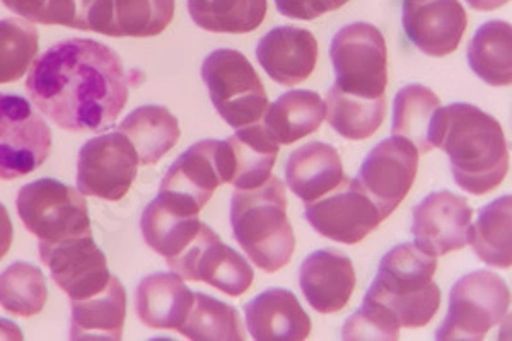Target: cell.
<instances>
[{
	"instance_id": "6da1fadb",
	"label": "cell",
	"mask_w": 512,
	"mask_h": 341,
	"mask_svg": "<svg viewBox=\"0 0 512 341\" xmlns=\"http://www.w3.org/2000/svg\"><path fill=\"white\" fill-rule=\"evenodd\" d=\"M31 103L69 132H99L117 122L128 101V79L113 48L70 38L48 48L26 81Z\"/></svg>"
},
{
	"instance_id": "7a4b0ae2",
	"label": "cell",
	"mask_w": 512,
	"mask_h": 341,
	"mask_svg": "<svg viewBox=\"0 0 512 341\" xmlns=\"http://www.w3.org/2000/svg\"><path fill=\"white\" fill-rule=\"evenodd\" d=\"M443 151L461 190L482 197L501 185L509 171V145L501 123L468 103L446 108Z\"/></svg>"
},
{
	"instance_id": "3957f363",
	"label": "cell",
	"mask_w": 512,
	"mask_h": 341,
	"mask_svg": "<svg viewBox=\"0 0 512 341\" xmlns=\"http://www.w3.org/2000/svg\"><path fill=\"white\" fill-rule=\"evenodd\" d=\"M436 270L437 256L415 243L398 244L379 261L378 275L364 299L383 307L400 328H422L441 306V289L434 282Z\"/></svg>"
},
{
	"instance_id": "277c9868",
	"label": "cell",
	"mask_w": 512,
	"mask_h": 341,
	"mask_svg": "<svg viewBox=\"0 0 512 341\" xmlns=\"http://www.w3.org/2000/svg\"><path fill=\"white\" fill-rule=\"evenodd\" d=\"M233 236L246 256L265 273L282 270L296 249L287 217L286 186L270 176L262 186L234 191L231 200Z\"/></svg>"
},
{
	"instance_id": "5b68a950",
	"label": "cell",
	"mask_w": 512,
	"mask_h": 341,
	"mask_svg": "<svg viewBox=\"0 0 512 341\" xmlns=\"http://www.w3.org/2000/svg\"><path fill=\"white\" fill-rule=\"evenodd\" d=\"M202 79L212 105L229 127H248L265 115V86L250 60L238 50L221 48L210 53L202 64Z\"/></svg>"
},
{
	"instance_id": "8992f818",
	"label": "cell",
	"mask_w": 512,
	"mask_h": 341,
	"mask_svg": "<svg viewBox=\"0 0 512 341\" xmlns=\"http://www.w3.org/2000/svg\"><path fill=\"white\" fill-rule=\"evenodd\" d=\"M511 290L497 273L478 270L461 277L449 294L448 316L436 331L439 341H480L504 323Z\"/></svg>"
},
{
	"instance_id": "52a82bcc",
	"label": "cell",
	"mask_w": 512,
	"mask_h": 341,
	"mask_svg": "<svg viewBox=\"0 0 512 341\" xmlns=\"http://www.w3.org/2000/svg\"><path fill=\"white\" fill-rule=\"evenodd\" d=\"M16 207L24 227L43 243H62L93 234L84 195L52 178L24 185Z\"/></svg>"
},
{
	"instance_id": "ba28073f",
	"label": "cell",
	"mask_w": 512,
	"mask_h": 341,
	"mask_svg": "<svg viewBox=\"0 0 512 341\" xmlns=\"http://www.w3.org/2000/svg\"><path fill=\"white\" fill-rule=\"evenodd\" d=\"M335 87L357 98H384L388 86V48L383 33L369 23L347 24L330 45Z\"/></svg>"
},
{
	"instance_id": "9c48e42d",
	"label": "cell",
	"mask_w": 512,
	"mask_h": 341,
	"mask_svg": "<svg viewBox=\"0 0 512 341\" xmlns=\"http://www.w3.org/2000/svg\"><path fill=\"white\" fill-rule=\"evenodd\" d=\"M52 151V130L28 99L0 94V180L24 178Z\"/></svg>"
},
{
	"instance_id": "30bf717a",
	"label": "cell",
	"mask_w": 512,
	"mask_h": 341,
	"mask_svg": "<svg viewBox=\"0 0 512 341\" xmlns=\"http://www.w3.org/2000/svg\"><path fill=\"white\" fill-rule=\"evenodd\" d=\"M139 164V154L122 132L103 133L82 145L77 190L84 197L118 202L137 178Z\"/></svg>"
},
{
	"instance_id": "8fae6325",
	"label": "cell",
	"mask_w": 512,
	"mask_h": 341,
	"mask_svg": "<svg viewBox=\"0 0 512 341\" xmlns=\"http://www.w3.org/2000/svg\"><path fill=\"white\" fill-rule=\"evenodd\" d=\"M168 266L190 282H205L229 297L250 290L255 272L238 251L222 243L212 227L202 222L197 236Z\"/></svg>"
},
{
	"instance_id": "7c38bea8",
	"label": "cell",
	"mask_w": 512,
	"mask_h": 341,
	"mask_svg": "<svg viewBox=\"0 0 512 341\" xmlns=\"http://www.w3.org/2000/svg\"><path fill=\"white\" fill-rule=\"evenodd\" d=\"M419 154L412 142L393 135L379 142L362 162L357 185L388 219L405 200L419 171Z\"/></svg>"
},
{
	"instance_id": "4fadbf2b",
	"label": "cell",
	"mask_w": 512,
	"mask_h": 341,
	"mask_svg": "<svg viewBox=\"0 0 512 341\" xmlns=\"http://www.w3.org/2000/svg\"><path fill=\"white\" fill-rule=\"evenodd\" d=\"M304 217L320 236L349 246L361 243L384 220L355 178H345L325 197L306 203Z\"/></svg>"
},
{
	"instance_id": "5bb4252c",
	"label": "cell",
	"mask_w": 512,
	"mask_h": 341,
	"mask_svg": "<svg viewBox=\"0 0 512 341\" xmlns=\"http://www.w3.org/2000/svg\"><path fill=\"white\" fill-rule=\"evenodd\" d=\"M38 249L53 282L69 295L70 301L98 294L110 282L111 273L105 253L98 248L93 234L62 243L40 241Z\"/></svg>"
},
{
	"instance_id": "9a60e30c",
	"label": "cell",
	"mask_w": 512,
	"mask_h": 341,
	"mask_svg": "<svg viewBox=\"0 0 512 341\" xmlns=\"http://www.w3.org/2000/svg\"><path fill=\"white\" fill-rule=\"evenodd\" d=\"M217 140H200L164 174L158 197L180 214L198 215L222 185L216 162Z\"/></svg>"
},
{
	"instance_id": "2e32d148",
	"label": "cell",
	"mask_w": 512,
	"mask_h": 341,
	"mask_svg": "<svg viewBox=\"0 0 512 341\" xmlns=\"http://www.w3.org/2000/svg\"><path fill=\"white\" fill-rule=\"evenodd\" d=\"M472 219L473 210L465 197L448 190L431 193L414 209L415 244L434 256L463 249L470 239Z\"/></svg>"
},
{
	"instance_id": "e0dca14e",
	"label": "cell",
	"mask_w": 512,
	"mask_h": 341,
	"mask_svg": "<svg viewBox=\"0 0 512 341\" xmlns=\"http://www.w3.org/2000/svg\"><path fill=\"white\" fill-rule=\"evenodd\" d=\"M279 144L263 125H248L227 140H217V171L222 183L238 190L262 186L272 176Z\"/></svg>"
},
{
	"instance_id": "ac0fdd59",
	"label": "cell",
	"mask_w": 512,
	"mask_h": 341,
	"mask_svg": "<svg viewBox=\"0 0 512 341\" xmlns=\"http://www.w3.org/2000/svg\"><path fill=\"white\" fill-rule=\"evenodd\" d=\"M402 23L420 52L446 57L460 47L468 18L460 0H405Z\"/></svg>"
},
{
	"instance_id": "d6986e66",
	"label": "cell",
	"mask_w": 512,
	"mask_h": 341,
	"mask_svg": "<svg viewBox=\"0 0 512 341\" xmlns=\"http://www.w3.org/2000/svg\"><path fill=\"white\" fill-rule=\"evenodd\" d=\"M175 18V0H93L88 31L113 38H151Z\"/></svg>"
},
{
	"instance_id": "ffe728a7",
	"label": "cell",
	"mask_w": 512,
	"mask_h": 341,
	"mask_svg": "<svg viewBox=\"0 0 512 341\" xmlns=\"http://www.w3.org/2000/svg\"><path fill=\"white\" fill-rule=\"evenodd\" d=\"M256 58L272 81L296 86L316 69L318 41L308 29L277 26L258 43Z\"/></svg>"
},
{
	"instance_id": "44dd1931",
	"label": "cell",
	"mask_w": 512,
	"mask_h": 341,
	"mask_svg": "<svg viewBox=\"0 0 512 341\" xmlns=\"http://www.w3.org/2000/svg\"><path fill=\"white\" fill-rule=\"evenodd\" d=\"M355 282L352 260L337 249H318L299 270L304 297L320 314L342 311L354 294Z\"/></svg>"
},
{
	"instance_id": "7402d4cb",
	"label": "cell",
	"mask_w": 512,
	"mask_h": 341,
	"mask_svg": "<svg viewBox=\"0 0 512 341\" xmlns=\"http://www.w3.org/2000/svg\"><path fill=\"white\" fill-rule=\"evenodd\" d=\"M446 130V108L429 87L410 84L398 91L393 105L391 133L415 145L417 151L441 147Z\"/></svg>"
},
{
	"instance_id": "603a6c76",
	"label": "cell",
	"mask_w": 512,
	"mask_h": 341,
	"mask_svg": "<svg viewBox=\"0 0 512 341\" xmlns=\"http://www.w3.org/2000/svg\"><path fill=\"white\" fill-rule=\"evenodd\" d=\"M246 328L258 341H301L311 333V319L291 290L268 289L245 306Z\"/></svg>"
},
{
	"instance_id": "cb8c5ba5",
	"label": "cell",
	"mask_w": 512,
	"mask_h": 341,
	"mask_svg": "<svg viewBox=\"0 0 512 341\" xmlns=\"http://www.w3.org/2000/svg\"><path fill=\"white\" fill-rule=\"evenodd\" d=\"M287 186L304 202H315L342 185L344 166L337 149L325 142H309L287 159Z\"/></svg>"
},
{
	"instance_id": "d4e9b609",
	"label": "cell",
	"mask_w": 512,
	"mask_h": 341,
	"mask_svg": "<svg viewBox=\"0 0 512 341\" xmlns=\"http://www.w3.org/2000/svg\"><path fill=\"white\" fill-rule=\"evenodd\" d=\"M192 302V290L176 273H152L135 290L137 316L152 330L178 331Z\"/></svg>"
},
{
	"instance_id": "484cf974",
	"label": "cell",
	"mask_w": 512,
	"mask_h": 341,
	"mask_svg": "<svg viewBox=\"0 0 512 341\" xmlns=\"http://www.w3.org/2000/svg\"><path fill=\"white\" fill-rule=\"evenodd\" d=\"M127 318V292L122 282L111 275L110 282L98 294L72 301L70 338H105L118 341L122 338Z\"/></svg>"
},
{
	"instance_id": "4316f807",
	"label": "cell",
	"mask_w": 512,
	"mask_h": 341,
	"mask_svg": "<svg viewBox=\"0 0 512 341\" xmlns=\"http://www.w3.org/2000/svg\"><path fill=\"white\" fill-rule=\"evenodd\" d=\"M118 132L127 137L139 154L142 166H154L180 140V122L166 106L146 105L132 111Z\"/></svg>"
},
{
	"instance_id": "83f0119b",
	"label": "cell",
	"mask_w": 512,
	"mask_h": 341,
	"mask_svg": "<svg viewBox=\"0 0 512 341\" xmlns=\"http://www.w3.org/2000/svg\"><path fill=\"white\" fill-rule=\"evenodd\" d=\"M326 106L315 91H289L265 111L263 127L279 145H291L321 127Z\"/></svg>"
},
{
	"instance_id": "f1b7e54d",
	"label": "cell",
	"mask_w": 512,
	"mask_h": 341,
	"mask_svg": "<svg viewBox=\"0 0 512 341\" xmlns=\"http://www.w3.org/2000/svg\"><path fill=\"white\" fill-rule=\"evenodd\" d=\"M468 65L489 86H509L512 81V28L506 21L482 24L468 45Z\"/></svg>"
},
{
	"instance_id": "f546056e",
	"label": "cell",
	"mask_w": 512,
	"mask_h": 341,
	"mask_svg": "<svg viewBox=\"0 0 512 341\" xmlns=\"http://www.w3.org/2000/svg\"><path fill=\"white\" fill-rule=\"evenodd\" d=\"M200 227L202 220L198 215L180 214L159 197L147 205L140 219V231L147 246L168 261L192 243Z\"/></svg>"
},
{
	"instance_id": "4dcf8cb0",
	"label": "cell",
	"mask_w": 512,
	"mask_h": 341,
	"mask_svg": "<svg viewBox=\"0 0 512 341\" xmlns=\"http://www.w3.org/2000/svg\"><path fill=\"white\" fill-rule=\"evenodd\" d=\"M512 198H497L478 212L475 226L470 227L473 253L494 268L512 265Z\"/></svg>"
},
{
	"instance_id": "1f68e13d",
	"label": "cell",
	"mask_w": 512,
	"mask_h": 341,
	"mask_svg": "<svg viewBox=\"0 0 512 341\" xmlns=\"http://www.w3.org/2000/svg\"><path fill=\"white\" fill-rule=\"evenodd\" d=\"M188 12L205 31L245 35L265 21L267 0H188Z\"/></svg>"
},
{
	"instance_id": "d6a6232c",
	"label": "cell",
	"mask_w": 512,
	"mask_h": 341,
	"mask_svg": "<svg viewBox=\"0 0 512 341\" xmlns=\"http://www.w3.org/2000/svg\"><path fill=\"white\" fill-rule=\"evenodd\" d=\"M325 106L330 127L347 140L373 137L386 116V98H357L335 86L326 94Z\"/></svg>"
},
{
	"instance_id": "836d02e7",
	"label": "cell",
	"mask_w": 512,
	"mask_h": 341,
	"mask_svg": "<svg viewBox=\"0 0 512 341\" xmlns=\"http://www.w3.org/2000/svg\"><path fill=\"white\" fill-rule=\"evenodd\" d=\"M178 333L195 341H243L238 309L212 295L193 292V302Z\"/></svg>"
},
{
	"instance_id": "e575fe53",
	"label": "cell",
	"mask_w": 512,
	"mask_h": 341,
	"mask_svg": "<svg viewBox=\"0 0 512 341\" xmlns=\"http://www.w3.org/2000/svg\"><path fill=\"white\" fill-rule=\"evenodd\" d=\"M47 278L40 268L18 261L0 273V306L7 313L31 318L47 304Z\"/></svg>"
},
{
	"instance_id": "d590c367",
	"label": "cell",
	"mask_w": 512,
	"mask_h": 341,
	"mask_svg": "<svg viewBox=\"0 0 512 341\" xmlns=\"http://www.w3.org/2000/svg\"><path fill=\"white\" fill-rule=\"evenodd\" d=\"M40 50L35 23L26 19L0 21V84L16 82L28 72Z\"/></svg>"
},
{
	"instance_id": "8d00e7d4",
	"label": "cell",
	"mask_w": 512,
	"mask_h": 341,
	"mask_svg": "<svg viewBox=\"0 0 512 341\" xmlns=\"http://www.w3.org/2000/svg\"><path fill=\"white\" fill-rule=\"evenodd\" d=\"M400 336V324L376 302L364 299L362 306L344 324L342 338L352 340L395 341Z\"/></svg>"
},
{
	"instance_id": "74e56055",
	"label": "cell",
	"mask_w": 512,
	"mask_h": 341,
	"mask_svg": "<svg viewBox=\"0 0 512 341\" xmlns=\"http://www.w3.org/2000/svg\"><path fill=\"white\" fill-rule=\"evenodd\" d=\"M349 0H275L277 11L289 19L313 21L326 12L338 11Z\"/></svg>"
},
{
	"instance_id": "f35d334b",
	"label": "cell",
	"mask_w": 512,
	"mask_h": 341,
	"mask_svg": "<svg viewBox=\"0 0 512 341\" xmlns=\"http://www.w3.org/2000/svg\"><path fill=\"white\" fill-rule=\"evenodd\" d=\"M47 2L48 0H2V4L9 11L19 14L21 18L31 23H40L41 14Z\"/></svg>"
},
{
	"instance_id": "ab89813d",
	"label": "cell",
	"mask_w": 512,
	"mask_h": 341,
	"mask_svg": "<svg viewBox=\"0 0 512 341\" xmlns=\"http://www.w3.org/2000/svg\"><path fill=\"white\" fill-rule=\"evenodd\" d=\"M14 239V227L6 207L0 203V260L9 253Z\"/></svg>"
},
{
	"instance_id": "60d3db41",
	"label": "cell",
	"mask_w": 512,
	"mask_h": 341,
	"mask_svg": "<svg viewBox=\"0 0 512 341\" xmlns=\"http://www.w3.org/2000/svg\"><path fill=\"white\" fill-rule=\"evenodd\" d=\"M23 338V331L19 330L18 324L0 319V340L21 341Z\"/></svg>"
},
{
	"instance_id": "b9f144b4",
	"label": "cell",
	"mask_w": 512,
	"mask_h": 341,
	"mask_svg": "<svg viewBox=\"0 0 512 341\" xmlns=\"http://www.w3.org/2000/svg\"><path fill=\"white\" fill-rule=\"evenodd\" d=\"M509 0H466V4L475 9V11L490 12L506 6Z\"/></svg>"
}]
</instances>
